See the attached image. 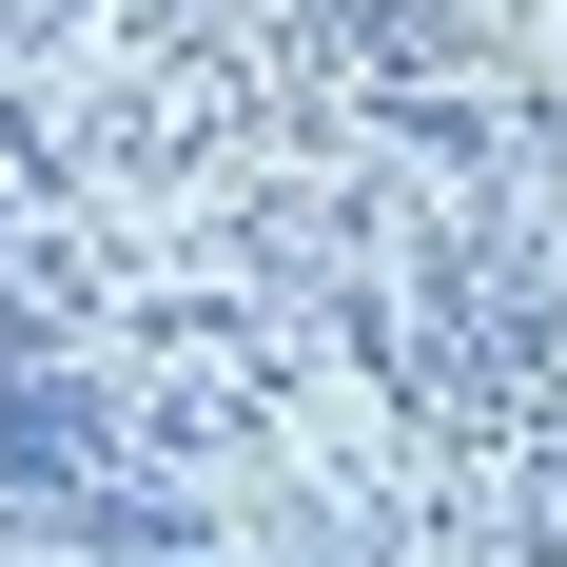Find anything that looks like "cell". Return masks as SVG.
Returning a JSON list of instances; mask_svg holds the SVG:
<instances>
[{
  "label": "cell",
  "mask_w": 567,
  "mask_h": 567,
  "mask_svg": "<svg viewBox=\"0 0 567 567\" xmlns=\"http://www.w3.org/2000/svg\"><path fill=\"white\" fill-rule=\"evenodd\" d=\"M411 392L451 431H548L567 411V275L528 235H431V275H411Z\"/></svg>",
  "instance_id": "6da1fadb"
},
{
  "label": "cell",
  "mask_w": 567,
  "mask_h": 567,
  "mask_svg": "<svg viewBox=\"0 0 567 567\" xmlns=\"http://www.w3.org/2000/svg\"><path fill=\"white\" fill-rule=\"evenodd\" d=\"M0 470L79 509V489H117V411H99V392H59V372H0Z\"/></svg>",
  "instance_id": "7a4b0ae2"
},
{
  "label": "cell",
  "mask_w": 567,
  "mask_h": 567,
  "mask_svg": "<svg viewBox=\"0 0 567 567\" xmlns=\"http://www.w3.org/2000/svg\"><path fill=\"white\" fill-rule=\"evenodd\" d=\"M0 333H20V275H0Z\"/></svg>",
  "instance_id": "277c9868"
},
{
  "label": "cell",
  "mask_w": 567,
  "mask_h": 567,
  "mask_svg": "<svg viewBox=\"0 0 567 567\" xmlns=\"http://www.w3.org/2000/svg\"><path fill=\"white\" fill-rule=\"evenodd\" d=\"M293 40L352 59V79H431L451 59V0H293Z\"/></svg>",
  "instance_id": "3957f363"
}]
</instances>
